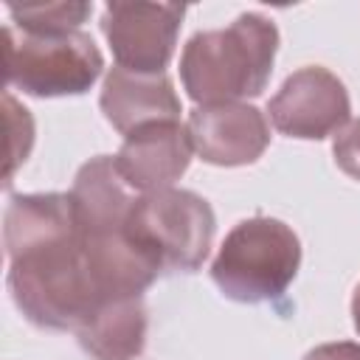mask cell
I'll use <instances>...</instances> for the list:
<instances>
[{"mask_svg": "<svg viewBox=\"0 0 360 360\" xmlns=\"http://www.w3.org/2000/svg\"><path fill=\"white\" fill-rule=\"evenodd\" d=\"M352 323H354V332L360 335V284L354 287V295H352Z\"/></svg>", "mask_w": 360, "mask_h": 360, "instance_id": "obj_17", "label": "cell"}, {"mask_svg": "<svg viewBox=\"0 0 360 360\" xmlns=\"http://www.w3.org/2000/svg\"><path fill=\"white\" fill-rule=\"evenodd\" d=\"M267 115L287 138L321 141L338 135L352 121V101L346 84L329 68L307 65L284 79L267 101Z\"/></svg>", "mask_w": 360, "mask_h": 360, "instance_id": "obj_8", "label": "cell"}, {"mask_svg": "<svg viewBox=\"0 0 360 360\" xmlns=\"http://www.w3.org/2000/svg\"><path fill=\"white\" fill-rule=\"evenodd\" d=\"M93 14V3L65 0V3H28V6H8L11 25L22 34L37 37H59L73 34L79 25Z\"/></svg>", "mask_w": 360, "mask_h": 360, "instance_id": "obj_13", "label": "cell"}, {"mask_svg": "<svg viewBox=\"0 0 360 360\" xmlns=\"http://www.w3.org/2000/svg\"><path fill=\"white\" fill-rule=\"evenodd\" d=\"M68 194L101 298L143 295L160 270L132 245L127 233L135 191L118 174L112 155L90 158L76 172Z\"/></svg>", "mask_w": 360, "mask_h": 360, "instance_id": "obj_2", "label": "cell"}, {"mask_svg": "<svg viewBox=\"0 0 360 360\" xmlns=\"http://www.w3.org/2000/svg\"><path fill=\"white\" fill-rule=\"evenodd\" d=\"M304 360H360V343H352V340L323 343V346L309 349Z\"/></svg>", "mask_w": 360, "mask_h": 360, "instance_id": "obj_16", "label": "cell"}, {"mask_svg": "<svg viewBox=\"0 0 360 360\" xmlns=\"http://www.w3.org/2000/svg\"><path fill=\"white\" fill-rule=\"evenodd\" d=\"M332 155H335V163L343 174H349L352 180H360V118L349 121L335 135Z\"/></svg>", "mask_w": 360, "mask_h": 360, "instance_id": "obj_15", "label": "cell"}, {"mask_svg": "<svg viewBox=\"0 0 360 360\" xmlns=\"http://www.w3.org/2000/svg\"><path fill=\"white\" fill-rule=\"evenodd\" d=\"M127 233L160 273H194L214 245L217 217L205 197L172 186L135 197Z\"/></svg>", "mask_w": 360, "mask_h": 360, "instance_id": "obj_5", "label": "cell"}, {"mask_svg": "<svg viewBox=\"0 0 360 360\" xmlns=\"http://www.w3.org/2000/svg\"><path fill=\"white\" fill-rule=\"evenodd\" d=\"M186 17L180 3H107L101 31L115 65L132 73H166Z\"/></svg>", "mask_w": 360, "mask_h": 360, "instance_id": "obj_7", "label": "cell"}, {"mask_svg": "<svg viewBox=\"0 0 360 360\" xmlns=\"http://www.w3.org/2000/svg\"><path fill=\"white\" fill-rule=\"evenodd\" d=\"M8 292L28 323L48 332H76L101 304L84 253L70 194H11L3 214Z\"/></svg>", "mask_w": 360, "mask_h": 360, "instance_id": "obj_1", "label": "cell"}, {"mask_svg": "<svg viewBox=\"0 0 360 360\" xmlns=\"http://www.w3.org/2000/svg\"><path fill=\"white\" fill-rule=\"evenodd\" d=\"M278 28L259 11H245L225 28L197 31L180 53V82L197 107L256 98L270 82Z\"/></svg>", "mask_w": 360, "mask_h": 360, "instance_id": "obj_3", "label": "cell"}, {"mask_svg": "<svg viewBox=\"0 0 360 360\" xmlns=\"http://www.w3.org/2000/svg\"><path fill=\"white\" fill-rule=\"evenodd\" d=\"M98 107L115 132L124 138L163 121H180V96L166 73H132L110 68L104 76Z\"/></svg>", "mask_w": 360, "mask_h": 360, "instance_id": "obj_11", "label": "cell"}, {"mask_svg": "<svg viewBox=\"0 0 360 360\" xmlns=\"http://www.w3.org/2000/svg\"><path fill=\"white\" fill-rule=\"evenodd\" d=\"M146 329L143 295H129L96 304L73 335L93 360H135L146 346Z\"/></svg>", "mask_w": 360, "mask_h": 360, "instance_id": "obj_12", "label": "cell"}, {"mask_svg": "<svg viewBox=\"0 0 360 360\" xmlns=\"http://www.w3.org/2000/svg\"><path fill=\"white\" fill-rule=\"evenodd\" d=\"M6 87L34 98H59L87 93L104 70V56L90 34L59 37L22 34L11 22L3 28Z\"/></svg>", "mask_w": 360, "mask_h": 360, "instance_id": "obj_6", "label": "cell"}, {"mask_svg": "<svg viewBox=\"0 0 360 360\" xmlns=\"http://www.w3.org/2000/svg\"><path fill=\"white\" fill-rule=\"evenodd\" d=\"M3 110H6V129H8V146H6V172H3V186L8 188L14 180V172L25 163L31 146H34V118L31 112L6 90L3 96Z\"/></svg>", "mask_w": 360, "mask_h": 360, "instance_id": "obj_14", "label": "cell"}, {"mask_svg": "<svg viewBox=\"0 0 360 360\" xmlns=\"http://www.w3.org/2000/svg\"><path fill=\"white\" fill-rule=\"evenodd\" d=\"M186 127L194 155L211 166H248L259 160L270 143L264 112L245 101L194 107Z\"/></svg>", "mask_w": 360, "mask_h": 360, "instance_id": "obj_9", "label": "cell"}, {"mask_svg": "<svg viewBox=\"0 0 360 360\" xmlns=\"http://www.w3.org/2000/svg\"><path fill=\"white\" fill-rule=\"evenodd\" d=\"M191 155L194 146L188 127L180 121H163L127 135L112 160L132 191L149 194L172 188L186 174Z\"/></svg>", "mask_w": 360, "mask_h": 360, "instance_id": "obj_10", "label": "cell"}, {"mask_svg": "<svg viewBox=\"0 0 360 360\" xmlns=\"http://www.w3.org/2000/svg\"><path fill=\"white\" fill-rule=\"evenodd\" d=\"M301 267L295 231L276 217H250L231 228L211 262V281L236 304L284 298Z\"/></svg>", "mask_w": 360, "mask_h": 360, "instance_id": "obj_4", "label": "cell"}]
</instances>
